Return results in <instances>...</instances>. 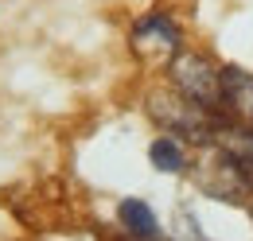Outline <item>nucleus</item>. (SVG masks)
I'll return each instance as SVG.
<instances>
[{"instance_id": "f257e3e1", "label": "nucleus", "mask_w": 253, "mask_h": 241, "mask_svg": "<svg viewBox=\"0 0 253 241\" xmlns=\"http://www.w3.org/2000/svg\"><path fill=\"white\" fill-rule=\"evenodd\" d=\"M171 82H175V90L183 97H191L195 105H203L207 113L222 117V66H214L203 55H175Z\"/></svg>"}, {"instance_id": "f03ea898", "label": "nucleus", "mask_w": 253, "mask_h": 241, "mask_svg": "<svg viewBox=\"0 0 253 241\" xmlns=\"http://www.w3.org/2000/svg\"><path fill=\"white\" fill-rule=\"evenodd\" d=\"M179 43H183L179 24L171 16H164V12L136 20V28H132V51L144 55V59H175Z\"/></svg>"}, {"instance_id": "7ed1b4c3", "label": "nucleus", "mask_w": 253, "mask_h": 241, "mask_svg": "<svg viewBox=\"0 0 253 241\" xmlns=\"http://www.w3.org/2000/svg\"><path fill=\"white\" fill-rule=\"evenodd\" d=\"M117 222L132 241H160L164 230H160L156 210L144 202V199H121L117 202Z\"/></svg>"}, {"instance_id": "20e7f679", "label": "nucleus", "mask_w": 253, "mask_h": 241, "mask_svg": "<svg viewBox=\"0 0 253 241\" xmlns=\"http://www.w3.org/2000/svg\"><path fill=\"white\" fill-rule=\"evenodd\" d=\"M148 163L156 167L160 175H179V171H187V144L179 136L164 132V136H156L148 144Z\"/></svg>"}]
</instances>
